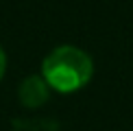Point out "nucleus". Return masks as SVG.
<instances>
[{
    "mask_svg": "<svg viewBox=\"0 0 133 131\" xmlns=\"http://www.w3.org/2000/svg\"><path fill=\"white\" fill-rule=\"evenodd\" d=\"M42 76L48 87L59 94H72L85 87L94 76V61L76 46H57L44 57Z\"/></svg>",
    "mask_w": 133,
    "mask_h": 131,
    "instance_id": "f257e3e1",
    "label": "nucleus"
},
{
    "mask_svg": "<svg viewBox=\"0 0 133 131\" xmlns=\"http://www.w3.org/2000/svg\"><path fill=\"white\" fill-rule=\"evenodd\" d=\"M4 72H7V55H4L2 46H0V79L4 76Z\"/></svg>",
    "mask_w": 133,
    "mask_h": 131,
    "instance_id": "7ed1b4c3",
    "label": "nucleus"
},
{
    "mask_svg": "<svg viewBox=\"0 0 133 131\" xmlns=\"http://www.w3.org/2000/svg\"><path fill=\"white\" fill-rule=\"evenodd\" d=\"M20 103L24 107H42L50 96V87L42 74H29L18 87Z\"/></svg>",
    "mask_w": 133,
    "mask_h": 131,
    "instance_id": "f03ea898",
    "label": "nucleus"
}]
</instances>
